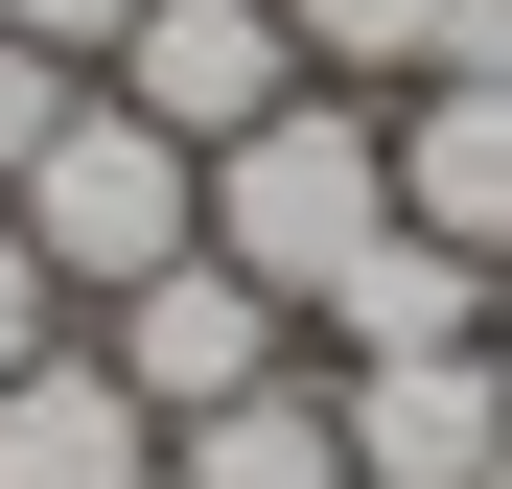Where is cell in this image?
Masks as SVG:
<instances>
[{"label": "cell", "mask_w": 512, "mask_h": 489, "mask_svg": "<svg viewBox=\"0 0 512 489\" xmlns=\"http://www.w3.org/2000/svg\"><path fill=\"white\" fill-rule=\"evenodd\" d=\"M163 489H373V466H350V396H326V350H303V373H256L233 420H187V443H163Z\"/></svg>", "instance_id": "9c48e42d"}, {"label": "cell", "mask_w": 512, "mask_h": 489, "mask_svg": "<svg viewBox=\"0 0 512 489\" xmlns=\"http://www.w3.org/2000/svg\"><path fill=\"white\" fill-rule=\"evenodd\" d=\"M326 396H350V466L373 489H489L512 443V350L466 326V350H326Z\"/></svg>", "instance_id": "277c9868"}, {"label": "cell", "mask_w": 512, "mask_h": 489, "mask_svg": "<svg viewBox=\"0 0 512 489\" xmlns=\"http://www.w3.org/2000/svg\"><path fill=\"white\" fill-rule=\"evenodd\" d=\"M70 94H94V70H70V47H24V24H0V187H24V163H47V117Z\"/></svg>", "instance_id": "8fae6325"}, {"label": "cell", "mask_w": 512, "mask_h": 489, "mask_svg": "<svg viewBox=\"0 0 512 489\" xmlns=\"http://www.w3.org/2000/svg\"><path fill=\"white\" fill-rule=\"evenodd\" d=\"M0 489H163V420L117 396V350H94V326L0 373Z\"/></svg>", "instance_id": "52a82bcc"}, {"label": "cell", "mask_w": 512, "mask_h": 489, "mask_svg": "<svg viewBox=\"0 0 512 489\" xmlns=\"http://www.w3.org/2000/svg\"><path fill=\"white\" fill-rule=\"evenodd\" d=\"M326 94H419V70H512V0H280Z\"/></svg>", "instance_id": "ba28073f"}, {"label": "cell", "mask_w": 512, "mask_h": 489, "mask_svg": "<svg viewBox=\"0 0 512 489\" xmlns=\"http://www.w3.org/2000/svg\"><path fill=\"white\" fill-rule=\"evenodd\" d=\"M489 303H512V280H466V257H443V233H396V257H373L350 303H326V326H303V350H466V326H489Z\"/></svg>", "instance_id": "30bf717a"}, {"label": "cell", "mask_w": 512, "mask_h": 489, "mask_svg": "<svg viewBox=\"0 0 512 489\" xmlns=\"http://www.w3.org/2000/svg\"><path fill=\"white\" fill-rule=\"evenodd\" d=\"M489 489H512V443H489Z\"/></svg>", "instance_id": "5bb4252c"}, {"label": "cell", "mask_w": 512, "mask_h": 489, "mask_svg": "<svg viewBox=\"0 0 512 489\" xmlns=\"http://www.w3.org/2000/svg\"><path fill=\"white\" fill-rule=\"evenodd\" d=\"M0 210L47 233V280H70V303H117V280H163V257H210V140H163L117 70H94V94L47 117V163H24Z\"/></svg>", "instance_id": "7a4b0ae2"}, {"label": "cell", "mask_w": 512, "mask_h": 489, "mask_svg": "<svg viewBox=\"0 0 512 489\" xmlns=\"http://www.w3.org/2000/svg\"><path fill=\"white\" fill-rule=\"evenodd\" d=\"M94 350H117V396H140V420L187 443V420H233L256 373H303V326L256 303L233 257H163V280H117V303H94Z\"/></svg>", "instance_id": "3957f363"}, {"label": "cell", "mask_w": 512, "mask_h": 489, "mask_svg": "<svg viewBox=\"0 0 512 489\" xmlns=\"http://www.w3.org/2000/svg\"><path fill=\"white\" fill-rule=\"evenodd\" d=\"M24 350H70V280H47V233H24V210H0V373H24Z\"/></svg>", "instance_id": "7c38bea8"}, {"label": "cell", "mask_w": 512, "mask_h": 489, "mask_svg": "<svg viewBox=\"0 0 512 489\" xmlns=\"http://www.w3.org/2000/svg\"><path fill=\"white\" fill-rule=\"evenodd\" d=\"M117 94L163 140H233V117L303 94V47H280V0H140V24H117Z\"/></svg>", "instance_id": "8992f818"}, {"label": "cell", "mask_w": 512, "mask_h": 489, "mask_svg": "<svg viewBox=\"0 0 512 489\" xmlns=\"http://www.w3.org/2000/svg\"><path fill=\"white\" fill-rule=\"evenodd\" d=\"M210 257L280 303V326H326V303L396 257V94H326V70H303L280 117H233L210 140Z\"/></svg>", "instance_id": "6da1fadb"}, {"label": "cell", "mask_w": 512, "mask_h": 489, "mask_svg": "<svg viewBox=\"0 0 512 489\" xmlns=\"http://www.w3.org/2000/svg\"><path fill=\"white\" fill-rule=\"evenodd\" d=\"M396 233H443L466 280H512V70H419L396 94Z\"/></svg>", "instance_id": "5b68a950"}, {"label": "cell", "mask_w": 512, "mask_h": 489, "mask_svg": "<svg viewBox=\"0 0 512 489\" xmlns=\"http://www.w3.org/2000/svg\"><path fill=\"white\" fill-rule=\"evenodd\" d=\"M0 24H24V47H70V70H117V24H140V0H0Z\"/></svg>", "instance_id": "4fadbf2b"}]
</instances>
